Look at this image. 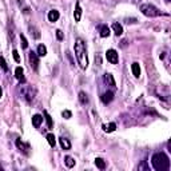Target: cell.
Segmentation results:
<instances>
[{
    "label": "cell",
    "mask_w": 171,
    "mask_h": 171,
    "mask_svg": "<svg viewBox=\"0 0 171 171\" xmlns=\"http://www.w3.org/2000/svg\"><path fill=\"white\" fill-rule=\"evenodd\" d=\"M74 18H75V22H79L80 18H82V7H80L79 1L76 3L75 6V12H74Z\"/></svg>",
    "instance_id": "30bf717a"
},
{
    "label": "cell",
    "mask_w": 171,
    "mask_h": 171,
    "mask_svg": "<svg viewBox=\"0 0 171 171\" xmlns=\"http://www.w3.org/2000/svg\"><path fill=\"white\" fill-rule=\"evenodd\" d=\"M15 76H16V79H18V80H20V82H24V75H23V68H22V67H16Z\"/></svg>",
    "instance_id": "2e32d148"
},
{
    "label": "cell",
    "mask_w": 171,
    "mask_h": 171,
    "mask_svg": "<svg viewBox=\"0 0 171 171\" xmlns=\"http://www.w3.org/2000/svg\"><path fill=\"white\" fill-rule=\"evenodd\" d=\"M28 59H29V64H31L32 70L36 71L39 68V55L36 52H34V51H31L28 54Z\"/></svg>",
    "instance_id": "5b68a950"
},
{
    "label": "cell",
    "mask_w": 171,
    "mask_h": 171,
    "mask_svg": "<svg viewBox=\"0 0 171 171\" xmlns=\"http://www.w3.org/2000/svg\"><path fill=\"white\" fill-rule=\"evenodd\" d=\"M59 142H60V146H62V149L63 150H70L71 149V142L68 139H67V138H60V139H59Z\"/></svg>",
    "instance_id": "4fadbf2b"
},
{
    "label": "cell",
    "mask_w": 171,
    "mask_h": 171,
    "mask_svg": "<svg viewBox=\"0 0 171 171\" xmlns=\"http://www.w3.org/2000/svg\"><path fill=\"white\" fill-rule=\"evenodd\" d=\"M12 54H13V59H15V62H18V63H19V62H20L19 52H18V51H16V50H13V51H12Z\"/></svg>",
    "instance_id": "f1b7e54d"
},
{
    "label": "cell",
    "mask_w": 171,
    "mask_h": 171,
    "mask_svg": "<svg viewBox=\"0 0 171 171\" xmlns=\"http://www.w3.org/2000/svg\"><path fill=\"white\" fill-rule=\"evenodd\" d=\"M126 22H127V23H136V20H135V19H127Z\"/></svg>",
    "instance_id": "1f68e13d"
},
{
    "label": "cell",
    "mask_w": 171,
    "mask_h": 171,
    "mask_svg": "<svg viewBox=\"0 0 171 171\" xmlns=\"http://www.w3.org/2000/svg\"><path fill=\"white\" fill-rule=\"evenodd\" d=\"M62 115H63V116L66 118V119H70V118H71V115H72V114H71V111H68V110H64L63 112H62Z\"/></svg>",
    "instance_id": "f546056e"
},
{
    "label": "cell",
    "mask_w": 171,
    "mask_h": 171,
    "mask_svg": "<svg viewBox=\"0 0 171 171\" xmlns=\"http://www.w3.org/2000/svg\"><path fill=\"white\" fill-rule=\"evenodd\" d=\"M95 165H96V167L100 168V170H104L106 168V162L103 160L102 158H96L95 159Z\"/></svg>",
    "instance_id": "44dd1931"
},
{
    "label": "cell",
    "mask_w": 171,
    "mask_h": 171,
    "mask_svg": "<svg viewBox=\"0 0 171 171\" xmlns=\"http://www.w3.org/2000/svg\"><path fill=\"white\" fill-rule=\"evenodd\" d=\"M29 31H31V35H34V38H35V39L40 38V32H39V29L36 28V27H34V25H29Z\"/></svg>",
    "instance_id": "603a6c76"
},
{
    "label": "cell",
    "mask_w": 171,
    "mask_h": 171,
    "mask_svg": "<svg viewBox=\"0 0 171 171\" xmlns=\"http://www.w3.org/2000/svg\"><path fill=\"white\" fill-rule=\"evenodd\" d=\"M44 116H46V121H47V123H48V127H52V119H51V116L48 115V112L47 111H44Z\"/></svg>",
    "instance_id": "83f0119b"
},
{
    "label": "cell",
    "mask_w": 171,
    "mask_h": 171,
    "mask_svg": "<svg viewBox=\"0 0 171 171\" xmlns=\"http://www.w3.org/2000/svg\"><path fill=\"white\" fill-rule=\"evenodd\" d=\"M0 67H1L4 71H8V66H7V63H6L3 56H0Z\"/></svg>",
    "instance_id": "484cf974"
},
{
    "label": "cell",
    "mask_w": 171,
    "mask_h": 171,
    "mask_svg": "<svg viewBox=\"0 0 171 171\" xmlns=\"http://www.w3.org/2000/svg\"><path fill=\"white\" fill-rule=\"evenodd\" d=\"M151 163L156 171H166L170 168V159L165 152H155L151 158Z\"/></svg>",
    "instance_id": "7a4b0ae2"
},
{
    "label": "cell",
    "mask_w": 171,
    "mask_h": 171,
    "mask_svg": "<svg viewBox=\"0 0 171 171\" xmlns=\"http://www.w3.org/2000/svg\"><path fill=\"white\" fill-rule=\"evenodd\" d=\"M130 1H131V3H134V4H138L140 0H130Z\"/></svg>",
    "instance_id": "d6a6232c"
},
{
    "label": "cell",
    "mask_w": 171,
    "mask_h": 171,
    "mask_svg": "<svg viewBox=\"0 0 171 171\" xmlns=\"http://www.w3.org/2000/svg\"><path fill=\"white\" fill-rule=\"evenodd\" d=\"M20 40H22V47L23 48H27V47H28V41H27V39H25L24 35H20Z\"/></svg>",
    "instance_id": "4316f807"
},
{
    "label": "cell",
    "mask_w": 171,
    "mask_h": 171,
    "mask_svg": "<svg viewBox=\"0 0 171 171\" xmlns=\"http://www.w3.org/2000/svg\"><path fill=\"white\" fill-rule=\"evenodd\" d=\"M88 95L86 94V92H83V91H80L79 92V102L82 103V104H87L88 103Z\"/></svg>",
    "instance_id": "e0dca14e"
},
{
    "label": "cell",
    "mask_w": 171,
    "mask_h": 171,
    "mask_svg": "<svg viewBox=\"0 0 171 171\" xmlns=\"http://www.w3.org/2000/svg\"><path fill=\"white\" fill-rule=\"evenodd\" d=\"M115 128H116V124H115V123L103 124V130H104L106 132H112V131H115Z\"/></svg>",
    "instance_id": "d6986e66"
},
{
    "label": "cell",
    "mask_w": 171,
    "mask_h": 171,
    "mask_svg": "<svg viewBox=\"0 0 171 171\" xmlns=\"http://www.w3.org/2000/svg\"><path fill=\"white\" fill-rule=\"evenodd\" d=\"M59 11H56V10H51L50 12H48V20H50L51 23H55V22H57L59 20Z\"/></svg>",
    "instance_id": "9c48e42d"
},
{
    "label": "cell",
    "mask_w": 171,
    "mask_h": 171,
    "mask_svg": "<svg viewBox=\"0 0 171 171\" xmlns=\"http://www.w3.org/2000/svg\"><path fill=\"white\" fill-rule=\"evenodd\" d=\"M64 163H66L67 167H74L75 166V160H74V158H71V156H66L64 158Z\"/></svg>",
    "instance_id": "d4e9b609"
},
{
    "label": "cell",
    "mask_w": 171,
    "mask_h": 171,
    "mask_svg": "<svg viewBox=\"0 0 171 171\" xmlns=\"http://www.w3.org/2000/svg\"><path fill=\"white\" fill-rule=\"evenodd\" d=\"M106 57L111 64H118V62H119V56H118V52L115 50H108L106 52Z\"/></svg>",
    "instance_id": "8992f818"
},
{
    "label": "cell",
    "mask_w": 171,
    "mask_h": 171,
    "mask_svg": "<svg viewBox=\"0 0 171 171\" xmlns=\"http://www.w3.org/2000/svg\"><path fill=\"white\" fill-rule=\"evenodd\" d=\"M19 91H20V95H22V98L25 99L27 102H32V100H34V95H35V91H34L31 87H28V86H22V84H20Z\"/></svg>",
    "instance_id": "277c9868"
},
{
    "label": "cell",
    "mask_w": 171,
    "mask_h": 171,
    "mask_svg": "<svg viewBox=\"0 0 171 171\" xmlns=\"http://www.w3.org/2000/svg\"><path fill=\"white\" fill-rule=\"evenodd\" d=\"M1 95H3V90H1V87H0V98H1Z\"/></svg>",
    "instance_id": "836d02e7"
},
{
    "label": "cell",
    "mask_w": 171,
    "mask_h": 171,
    "mask_svg": "<svg viewBox=\"0 0 171 171\" xmlns=\"http://www.w3.org/2000/svg\"><path fill=\"white\" fill-rule=\"evenodd\" d=\"M41 122H43V116L41 115H39V114H36V115H34L32 116V124H34V127H40V124H41Z\"/></svg>",
    "instance_id": "7c38bea8"
},
{
    "label": "cell",
    "mask_w": 171,
    "mask_h": 171,
    "mask_svg": "<svg viewBox=\"0 0 171 171\" xmlns=\"http://www.w3.org/2000/svg\"><path fill=\"white\" fill-rule=\"evenodd\" d=\"M100 99H102V102L103 103H110V102H112V99H114V92L112 91H106L104 94H102V96H100Z\"/></svg>",
    "instance_id": "ba28073f"
},
{
    "label": "cell",
    "mask_w": 171,
    "mask_h": 171,
    "mask_svg": "<svg viewBox=\"0 0 171 171\" xmlns=\"http://www.w3.org/2000/svg\"><path fill=\"white\" fill-rule=\"evenodd\" d=\"M56 36H57V39H59V40H63V34H62L60 29H57V31H56Z\"/></svg>",
    "instance_id": "4dcf8cb0"
},
{
    "label": "cell",
    "mask_w": 171,
    "mask_h": 171,
    "mask_svg": "<svg viewBox=\"0 0 171 171\" xmlns=\"http://www.w3.org/2000/svg\"><path fill=\"white\" fill-rule=\"evenodd\" d=\"M74 50H75V55L78 57V62H79V66L82 70H86L88 67V57H87V48H86V43L82 39H76L75 46H74Z\"/></svg>",
    "instance_id": "6da1fadb"
},
{
    "label": "cell",
    "mask_w": 171,
    "mask_h": 171,
    "mask_svg": "<svg viewBox=\"0 0 171 171\" xmlns=\"http://www.w3.org/2000/svg\"><path fill=\"white\" fill-rule=\"evenodd\" d=\"M103 79H104V82L107 83L108 86H111L112 88H115V80L111 74H104V78H103Z\"/></svg>",
    "instance_id": "5bb4252c"
},
{
    "label": "cell",
    "mask_w": 171,
    "mask_h": 171,
    "mask_svg": "<svg viewBox=\"0 0 171 171\" xmlns=\"http://www.w3.org/2000/svg\"><path fill=\"white\" fill-rule=\"evenodd\" d=\"M99 32H100L102 38H108V36H110V28H108L106 24H102L100 27H99Z\"/></svg>",
    "instance_id": "8fae6325"
},
{
    "label": "cell",
    "mask_w": 171,
    "mask_h": 171,
    "mask_svg": "<svg viewBox=\"0 0 171 171\" xmlns=\"http://www.w3.org/2000/svg\"><path fill=\"white\" fill-rule=\"evenodd\" d=\"M36 54L39 55V56H46L47 55V48H46L44 44H39L38 46V52Z\"/></svg>",
    "instance_id": "ffe728a7"
},
{
    "label": "cell",
    "mask_w": 171,
    "mask_h": 171,
    "mask_svg": "<svg viewBox=\"0 0 171 171\" xmlns=\"http://www.w3.org/2000/svg\"><path fill=\"white\" fill-rule=\"evenodd\" d=\"M140 12H142L144 16H147V18H156V16L160 15V11H159L155 6L149 4V3L140 6Z\"/></svg>",
    "instance_id": "3957f363"
},
{
    "label": "cell",
    "mask_w": 171,
    "mask_h": 171,
    "mask_svg": "<svg viewBox=\"0 0 171 171\" xmlns=\"http://www.w3.org/2000/svg\"><path fill=\"white\" fill-rule=\"evenodd\" d=\"M131 70H132V74L135 78H139L140 75V67L138 63H132V66H131Z\"/></svg>",
    "instance_id": "ac0fdd59"
},
{
    "label": "cell",
    "mask_w": 171,
    "mask_h": 171,
    "mask_svg": "<svg viewBox=\"0 0 171 171\" xmlns=\"http://www.w3.org/2000/svg\"><path fill=\"white\" fill-rule=\"evenodd\" d=\"M112 29H114V32H115V35L116 36H119V35L123 34V27H122L119 23H114V24H112Z\"/></svg>",
    "instance_id": "9a60e30c"
},
{
    "label": "cell",
    "mask_w": 171,
    "mask_h": 171,
    "mask_svg": "<svg viewBox=\"0 0 171 171\" xmlns=\"http://www.w3.org/2000/svg\"><path fill=\"white\" fill-rule=\"evenodd\" d=\"M138 170H139V171H149L150 167H149V165H147V160H142V162H140L139 166H138Z\"/></svg>",
    "instance_id": "cb8c5ba5"
},
{
    "label": "cell",
    "mask_w": 171,
    "mask_h": 171,
    "mask_svg": "<svg viewBox=\"0 0 171 171\" xmlns=\"http://www.w3.org/2000/svg\"><path fill=\"white\" fill-rule=\"evenodd\" d=\"M16 146H18V149L20 150V152H23L24 155H29V144H27V143L22 142L20 139H16Z\"/></svg>",
    "instance_id": "52a82bcc"
},
{
    "label": "cell",
    "mask_w": 171,
    "mask_h": 171,
    "mask_svg": "<svg viewBox=\"0 0 171 171\" xmlns=\"http://www.w3.org/2000/svg\"><path fill=\"white\" fill-rule=\"evenodd\" d=\"M47 142H48V144H50L51 147H55V144H56V139H55L54 134H48L47 135Z\"/></svg>",
    "instance_id": "7402d4cb"
}]
</instances>
